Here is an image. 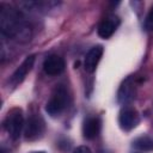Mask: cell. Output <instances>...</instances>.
Returning <instances> with one entry per match:
<instances>
[{"mask_svg":"<svg viewBox=\"0 0 153 153\" xmlns=\"http://www.w3.org/2000/svg\"><path fill=\"white\" fill-rule=\"evenodd\" d=\"M0 29L1 36L19 43H26L32 37V29L22 13L5 4L0 5Z\"/></svg>","mask_w":153,"mask_h":153,"instance_id":"6da1fadb","label":"cell"},{"mask_svg":"<svg viewBox=\"0 0 153 153\" xmlns=\"http://www.w3.org/2000/svg\"><path fill=\"white\" fill-rule=\"evenodd\" d=\"M67 104H68L67 90L63 86H59L51 93V97L45 105V111L50 116L55 117V116L61 115L65 111V109L67 108Z\"/></svg>","mask_w":153,"mask_h":153,"instance_id":"7a4b0ae2","label":"cell"},{"mask_svg":"<svg viewBox=\"0 0 153 153\" xmlns=\"http://www.w3.org/2000/svg\"><path fill=\"white\" fill-rule=\"evenodd\" d=\"M4 126H5V129L11 139H13V140L19 139L22 130L24 128V117H23L22 110L20 109L11 110L6 116Z\"/></svg>","mask_w":153,"mask_h":153,"instance_id":"3957f363","label":"cell"},{"mask_svg":"<svg viewBox=\"0 0 153 153\" xmlns=\"http://www.w3.org/2000/svg\"><path fill=\"white\" fill-rule=\"evenodd\" d=\"M44 121L39 115H31L24 127V136L29 141L39 139L44 133Z\"/></svg>","mask_w":153,"mask_h":153,"instance_id":"277c9868","label":"cell"},{"mask_svg":"<svg viewBox=\"0 0 153 153\" xmlns=\"http://www.w3.org/2000/svg\"><path fill=\"white\" fill-rule=\"evenodd\" d=\"M65 67L66 63L63 57L56 54L49 55L43 62V71L48 75H59L65 71Z\"/></svg>","mask_w":153,"mask_h":153,"instance_id":"5b68a950","label":"cell"},{"mask_svg":"<svg viewBox=\"0 0 153 153\" xmlns=\"http://www.w3.org/2000/svg\"><path fill=\"white\" fill-rule=\"evenodd\" d=\"M33 63H35V55H29L22 63L20 66L13 72V74L11 75V84L13 86H17L19 85L27 75V73L32 69L33 67Z\"/></svg>","mask_w":153,"mask_h":153,"instance_id":"8992f818","label":"cell"},{"mask_svg":"<svg viewBox=\"0 0 153 153\" xmlns=\"http://www.w3.org/2000/svg\"><path fill=\"white\" fill-rule=\"evenodd\" d=\"M140 118H139V114L134 108H124L118 116V123L121 126L122 129L124 130H130L134 127L137 126Z\"/></svg>","mask_w":153,"mask_h":153,"instance_id":"52a82bcc","label":"cell"},{"mask_svg":"<svg viewBox=\"0 0 153 153\" xmlns=\"http://www.w3.org/2000/svg\"><path fill=\"white\" fill-rule=\"evenodd\" d=\"M103 56V47L102 45H96L91 48L84 60V68L87 73H93Z\"/></svg>","mask_w":153,"mask_h":153,"instance_id":"ba28073f","label":"cell"},{"mask_svg":"<svg viewBox=\"0 0 153 153\" xmlns=\"http://www.w3.org/2000/svg\"><path fill=\"white\" fill-rule=\"evenodd\" d=\"M134 94H135V82H134V78H133V76H128V78L122 82V85L120 86L118 94H117L118 102L122 103V104H126V103L130 102V100L134 98Z\"/></svg>","mask_w":153,"mask_h":153,"instance_id":"9c48e42d","label":"cell"},{"mask_svg":"<svg viewBox=\"0 0 153 153\" xmlns=\"http://www.w3.org/2000/svg\"><path fill=\"white\" fill-rule=\"evenodd\" d=\"M118 24H120V20L116 17H106V18H104L100 22L99 26H98V35H99V37L105 38V39L110 38L114 35V32L116 31Z\"/></svg>","mask_w":153,"mask_h":153,"instance_id":"30bf717a","label":"cell"},{"mask_svg":"<svg viewBox=\"0 0 153 153\" xmlns=\"http://www.w3.org/2000/svg\"><path fill=\"white\" fill-rule=\"evenodd\" d=\"M100 131V121L97 117H88L84 122L82 126V134L84 137L87 140H93L98 136Z\"/></svg>","mask_w":153,"mask_h":153,"instance_id":"8fae6325","label":"cell"},{"mask_svg":"<svg viewBox=\"0 0 153 153\" xmlns=\"http://www.w3.org/2000/svg\"><path fill=\"white\" fill-rule=\"evenodd\" d=\"M133 146L142 152H148V151H153V139L149 136H140L137 139L134 140Z\"/></svg>","mask_w":153,"mask_h":153,"instance_id":"7c38bea8","label":"cell"},{"mask_svg":"<svg viewBox=\"0 0 153 153\" xmlns=\"http://www.w3.org/2000/svg\"><path fill=\"white\" fill-rule=\"evenodd\" d=\"M145 26H146V29L153 31V6L151 7V10H149V12H148V14H147V17H146Z\"/></svg>","mask_w":153,"mask_h":153,"instance_id":"4fadbf2b","label":"cell"},{"mask_svg":"<svg viewBox=\"0 0 153 153\" xmlns=\"http://www.w3.org/2000/svg\"><path fill=\"white\" fill-rule=\"evenodd\" d=\"M73 153H92V152H91V149L87 146H78L73 151Z\"/></svg>","mask_w":153,"mask_h":153,"instance_id":"5bb4252c","label":"cell"},{"mask_svg":"<svg viewBox=\"0 0 153 153\" xmlns=\"http://www.w3.org/2000/svg\"><path fill=\"white\" fill-rule=\"evenodd\" d=\"M36 153H45V152H36Z\"/></svg>","mask_w":153,"mask_h":153,"instance_id":"9a60e30c","label":"cell"}]
</instances>
